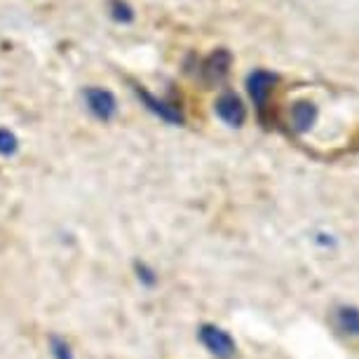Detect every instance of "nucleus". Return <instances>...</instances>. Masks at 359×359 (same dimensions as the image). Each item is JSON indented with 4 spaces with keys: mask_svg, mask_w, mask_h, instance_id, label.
Returning <instances> with one entry per match:
<instances>
[{
    "mask_svg": "<svg viewBox=\"0 0 359 359\" xmlns=\"http://www.w3.org/2000/svg\"><path fill=\"white\" fill-rule=\"evenodd\" d=\"M277 83H280V76H277L275 71H268V69H254L245 80L247 94L252 97L254 106H256V113H259L261 120H266L268 101H270V97H273V90L277 87Z\"/></svg>",
    "mask_w": 359,
    "mask_h": 359,
    "instance_id": "obj_1",
    "label": "nucleus"
},
{
    "mask_svg": "<svg viewBox=\"0 0 359 359\" xmlns=\"http://www.w3.org/2000/svg\"><path fill=\"white\" fill-rule=\"evenodd\" d=\"M134 94H137L141 104L146 106V111L153 113L155 118H160L162 123L174 125V127L186 125V115H184V111H181V106H176V104H172V101L158 97V94H153L151 90H146L144 85H134Z\"/></svg>",
    "mask_w": 359,
    "mask_h": 359,
    "instance_id": "obj_2",
    "label": "nucleus"
},
{
    "mask_svg": "<svg viewBox=\"0 0 359 359\" xmlns=\"http://www.w3.org/2000/svg\"><path fill=\"white\" fill-rule=\"evenodd\" d=\"M200 343L205 350L216 359H235L237 357V343L226 329L216 327V324H202L198 329Z\"/></svg>",
    "mask_w": 359,
    "mask_h": 359,
    "instance_id": "obj_3",
    "label": "nucleus"
},
{
    "mask_svg": "<svg viewBox=\"0 0 359 359\" xmlns=\"http://www.w3.org/2000/svg\"><path fill=\"white\" fill-rule=\"evenodd\" d=\"M83 101L90 115L94 120H99V123H111L115 115H118V99H115V94L111 90H106V87H97V85L85 87Z\"/></svg>",
    "mask_w": 359,
    "mask_h": 359,
    "instance_id": "obj_4",
    "label": "nucleus"
},
{
    "mask_svg": "<svg viewBox=\"0 0 359 359\" xmlns=\"http://www.w3.org/2000/svg\"><path fill=\"white\" fill-rule=\"evenodd\" d=\"M230 69H233V52L226 50V47H219L212 54H207L205 59L200 62V80L209 87L221 85L223 80L228 78Z\"/></svg>",
    "mask_w": 359,
    "mask_h": 359,
    "instance_id": "obj_5",
    "label": "nucleus"
},
{
    "mask_svg": "<svg viewBox=\"0 0 359 359\" xmlns=\"http://www.w3.org/2000/svg\"><path fill=\"white\" fill-rule=\"evenodd\" d=\"M214 113L221 123H226L228 127H235V130L247 123V106L240 94H235V92L219 94V99L214 101Z\"/></svg>",
    "mask_w": 359,
    "mask_h": 359,
    "instance_id": "obj_6",
    "label": "nucleus"
},
{
    "mask_svg": "<svg viewBox=\"0 0 359 359\" xmlns=\"http://www.w3.org/2000/svg\"><path fill=\"white\" fill-rule=\"evenodd\" d=\"M317 118H320V108L313 101H296L291 106V127L296 134H306L313 130Z\"/></svg>",
    "mask_w": 359,
    "mask_h": 359,
    "instance_id": "obj_7",
    "label": "nucleus"
},
{
    "mask_svg": "<svg viewBox=\"0 0 359 359\" xmlns=\"http://www.w3.org/2000/svg\"><path fill=\"white\" fill-rule=\"evenodd\" d=\"M336 329L345 336H359V308L357 306H341L334 313Z\"/></svg>",
    "mask_w": 359,
    "mask_h": 359,
    "instance_id": "obj_8",
    "label": "nucleus"
},
{
    "mask_svg": "<svg viewBox=\"0 0 359 359\" xmlns=\"http://www.w3.org/2000/svg\"><path fill=\"white\" fill-rule=\"evenodd\" d=\"M108 15L118 24H132L137 12H134V8L127 0H108Z\"/></svg>",
    "mask_w": 359,
    "mask_h": 359,
    "instance_id": "obj_9",
    "label": "nucleus"
},
{
    "mask_svg": "<svg viewBox=\"0 0 359 359\" xmlns=\"http://www.w3.org/2000/svg\"><path fill=\"white\" fill-rule=\"evenodd\" d=\"M47 345H50V355H52V359H76V352H73L71 343L66 341L64 336L52 334V336H50V341H47Z\"/></svg>",
    "mask_w": 359,
    "mask_h": 359,
    "instance_id": "obj_10",
    "label": "nucleus"
},
{
    "mask_svg": "<svg viewBox=\"0 0 359 359\" xmlns=\"http://www.w3.org/2000/svg\"><path fill=\"white\" fill-rule=\"evenodd\" d=\"M134 275H137L141 287H148V289H153L155 284L160 282L158 270H155L153 266H148L146 261H134Z\"/></svg>",
    "mask_w": 359,
    "mask_h": 359,
    "instance_id": "obj_11",
    "label": "nucleus"
},
{
    "mask_svg": "<svg viewBox=\"0 0 359 359\" xmlns=\"http://www.w3.org/2000/svg\"><path fill=\"white\" fill-rule=\"evenodd\" d=\"M19 151V137L8 127H0V155L3 158H12Z\"/></svg>",
    "mask_w": 359,
    "mask_h": 359,
    "instance_id": "obj_12",
    "label": "nucleus"
}]
</instances>
